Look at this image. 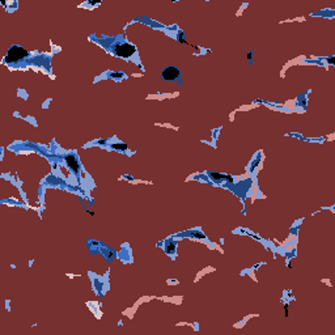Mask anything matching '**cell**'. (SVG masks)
Returning a JSON list of instances; mask_svg holds the SVG:
<instances>
[{
  "mask_svg": "<svg viewBox=\"0 0 335 335\" xmlns=\"http://www.w3.org/2000/svg\"><path fill=\"white\" fill-rule=\"evenodd\" d=\"M210 175H211L213 179H216V181H223V179L232 181V177H230V175H224V174H219V173H211Z\"/></svg>",
  "mask_w": 335,
  "mask_h": 335,
  "instance_id": "5b68a950",
  "label": "cell"
},
{
  "mask_svg": "<svg viewBox=\"0 0 335 335\" xmlns=\"http://www.w3.org/2000/svg\"><path fill=\"white\" fill-rule=\"evenodd\" d=\"M28 57V51L23 48L21 46H12L7 52V57H5V62L7 63H13V62H19V60L24 59Z\"/></svg>",
  "mask_w": 335,
  "mask_h": 335,
  "instance_id": "6da1fadb",
  "label": "cell"
},
{
  "mask_svg": "<svg viewBox=\"0 0 335 335\" xmlns=\"http://www.w3.org/2000/svg\"><path fill=\"white\" fill-rule=\"evenodd\" d=\"M166 251H168V253H174V251H175V245H174V242H172V241H168V244H166Z\"/></svg>",
  "mask_w": 335,
  "mask_h": 335,
  "instance_id": "8992f818",
  "label": "cell"
},
{
  "mask_svg": "<svg viewBox=\"0 0 335 335\" xmlns=\"http://www.w3.org/2000/svg\"><path fill=\"white\" fill-rule=\"evenodd\" d=\"M161 76L164 80H168V81L175 80V79H178V76H179V69L177 67H173V65H169V67H166L162 71Z\"/></svg>",
  "mask_w": 335,
  "mask_h": 335,
  "instance_id": "3957f363",
  "label": "cell"
},
{
  "mask_svg": "<svg viewBox=\"0 0 335 335\" xmlns=\"http://www.w3.org/2000/svg\"><path fill=\"white\" fill-rule=\"evenodd\" d=\"M111 147L114 148V149H122V151H124L126 148H127V145H126V144H113Z\"/></svg>",
  "mask_w": 335,
  "mask_h": 335,
  "instance_id": "52a82bcc",
  "label": "cell"
},
{
  "mask_svg": "<svg viewBox=\"0 0 335 335\" xmlns=\"http://www.w3.org/2000/svg\"><path fill=\"white\" fill-rule=\"evenodd\" d=\"M65 161H67L68 164V166L73 170V172L76 173L79 170V164H77V160H76V157L73 155H68V156H65Z\"/></svg>",
  "mask_w": 335,
  "mask_h": 335,
  "instance_id": "277c9868",
  "label": "cell"
},
{
  "mask_svg": "<svg viewBox=\"0 0 335 335\" xmlns=\"http://www.w3.org/2000/svg\"><path fill=\"white\" fill-rule=\"evenodd\" d=\"M115 54L118 57H122V58H128L131 57L132 54L135 52V47L130 43H120V45H117L114 48Z\"/></svg>",
  "mask_w": 335,
  "mask_h": 335,
  "instance_id": "7a4b0ae2",
  "label": "cell"
},
{
  "mask_svg": "<svg viewBox=\"0 0 335 335\" xmlns=\"http://www.w3.org/2000/svg\"><path fill=\"white\" fill-rule=\"evenodd\" d=\"M179 40H181V42H182V43H187V42L185 41V38H183V34H182V33H181V34H179Z\"/></svg>",
  "mask_w": 335,
  "mask_h": 335,
  "instance_id": "ba28073f",
  "label": "cell"
},
{
  "mask_svg": "<svg viewBox=\"0 0 335 335\" xmlns=\"http://www.w3.org/2000/svg\"><path fill=\"white\" fill-rule=\"evenodd\" d=\"M329 62H330L331 64H334V58H330V59H329Z\"/></svg>",
  "mask_w": 335,
  "mask_h": 335,
  "instance_id": "9c48e42d",
  "label": "cell"
}]
</instances>
